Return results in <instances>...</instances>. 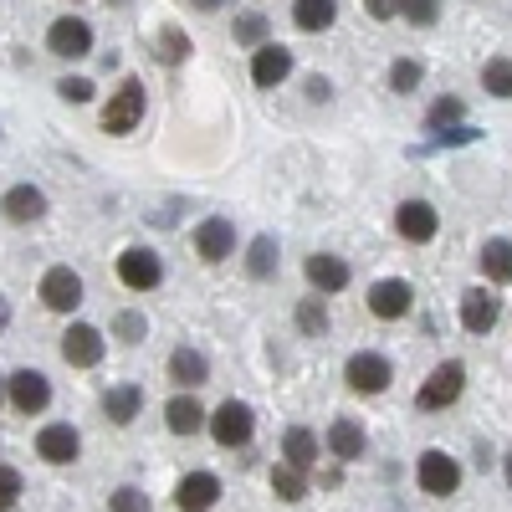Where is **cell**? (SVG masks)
Segmentation results:
<instances>
[{
    "instance_id": "1",
    "label": "cell",
    "mask_w": 512,
    "mask_h": 512,
    "mask_svg": "<svg viewBox=\"0 0 512 512\" xmlns=\"http://www.w3.org/2000/svg\"><path fill=\"white\" fill-rule=\"evenodd\" d=\"M144 108H149L144 82H139V77H123V88H118V93L108 98V108H103V128H108V134H134L139 118H144Z\"/></svg>"
},
{
    "instance_id": "2",
    "label": "cell",
    "mask_w": 512,
    "mask_h": 512,
    "mask_svg": "<svg viewBox=\"0 0 512 512\" xmlns=\"http://www.w3.org/2000/svg\"><path fill=\"white\" fill-rule=\"evenodd\" d=\"M461 390H466V369H461L456 359H446L441 369H431V379L420 384L415 405H420V410H446V405L461 400Z\"/></svg>"
},
{
    "instance_id": "3",
    "label": "cell",
    "mask_w": 512,
    "mask_h": 512,
    "mask_svg": "<svg viewBox=\"0 0 512 512\" xmlns=\"http://www.w3.org/2000/svg\"><path fill=\"white\" fill-rule=\"evenodd\" d=\"M205 420H210V436H216L221 446H246L251 431H256V415H251L246 400H226L216 415H205Z\"/></svg>"
},
{
    "instance_id": "4",
    "label": "cell",
    "mask_w": 512,
    "mask_h": 512,
    "mask_svg": "<svg viewBox=\"0 0 512 512\" xmlns=\"http://www.w3.org/2000/svg\"><path fill=\"white\" fill-rule=\"evenodd\" d=\"M118 282H123L128 292H154V287L164 282L159 256H154V251H144V246H128V251L118 256Z\"/></svg>"
},
{
    "instance_id": "5",
    "label": "cell",
    "mask_w": 512,
    "mask_h": 512,
    "mask_svg": "<svg viewBox=\"0 0 512 512\" xmlns=\"http://www.w3.org/2000/svg\"><path fill=\"white\" fill-rule=\"evenodd\" d=\"M6 395H11V405L21 415H36V410L52 405V384H47V374H41V369H16L6 379Z\"/></svg>"
},
{
    "instance_id": "6",
    "label": "cell",
    "mask_w": 512,
    "mask_h": 512,
    "mask_svg": "<svg viewBox=\"0 0 512 512\" xmlns=\"http://www.w3.org/2000/svg\"><path fill=\"white\" fill-rule=\"evenodd\" d=\"M344 379H349V390H359V395H379V390H390L395 369H390L384 354H354L344 364Z\"/></svg>"
},
{
    "instance_id": "7",
    "label": "cell",
    "mask_w": 512,
    "mask_h": 512,
    "mask_svg": "<svg viewBox=\"0 0 512 512\" xmlns=\"http://www.w3.org/2000/svg\"><path fill=\"white\" fill-rule=\"evenodd\" d=\"M415 477H420V492H431V497H451L461 487V466L446 456V451H425L420 466H415Z\"/></svg>"
},
{
    "instance_id": "8",
    "label": "cell",
    "mask_w": 512,
    "mask_h": 512,
    "mask_svg": "<svg viewBox=\"0 0 512 512\" xmlns=\"http://www.w3.org/2000/svg\"><path fill=\"white\" fill-rule=\"evenodd\" d=\"M47 47H52L57 57H67V62L88 57V52H93V26L77 21V16H62V21H52V31H47Z\"/></svg>"
},
{
    "instance_id": "9",
    "label": "cell",
    "mask_w": 512,
    "mask_h": 512,
    "mask_svg": "<svg viewBox=\"0 0 512 512\" xmlns=\"http://www.w3.org/2000/svg\"><path fill=\"white\" fill-rule=\"evenodd\" d=\"M292 77V52L282 41H262V47L251 52V82L256 88H277V82Z\"/></svg>"
},
{
    "instance_id": "10",
    "label": "cell",
    "mask_w": 512,
    "mask_h": 512,
    "mask_svg": "<svg viewBox=\"0 0 512 512\" xmlns=\"http://www.w3.org/2000/svg\"><path fill=\"white\" fill-rule=\"evenodd\" d=\"M410 303H415V292H410V282H400V277H384V282H374V287H369V313H374V318H384V323L405 318V313H410Z\"/></svg>"
},
{
    "instance_id": "11",
    "label": "cell",
    "mask_w": 512,
    "mask_h": 512,
    "mask_svg": "<svg viewBox=\"0 0 512 512\" xmlns=\"http://www.w3.org/2000/svg\"><path fill=\"white\" fill-rule=\"evenodd\" d=\"M103 333L93 328V323H72L67 333H62V359L67 364H77V369H93L98 359H103Z\"/></svg>"
},
{
    "instance_id": "12",
    "label": "cell",
    "mask_w": 512,
    "mask_h": 512,
    "mask_svg": "<svg viewBox=\"0 0 512 512\" xmlns=\"http://www.w3.org/2000/svg\"><path fill=\"white\" fill-rule=\"evenodd\" d=\"M41 303H47L52 313H72L82 303V277L72 267H52L47 277H41Z\"/></svg>"
},
{
    "instance_id": "13",
    "label": "cell",
    "mask_w": 512,
    "mask_h": 512,
    "mask_svg": "<svg viewBox=\"0 0 512 512\" xmlns=\"http://www.w3.org/2000/svg\"><path fill=\"white\" fill-rule=\"evenodd\" d=\"M395 231L405 236V241H415V246H425L436 231H441V216L425 200H405L400 210H395Z\"/></svg>"
},
{
    "instance_id": "14",
    "label": "cell",
    "mask_w": 512,
    "mask_h": 512,
    "mask_svg": "<svg viewBox=\"0 0 512 512\" xmlns=\"http://www.w3.org/2000/svg\"><path fill=\"white\" fill-rule=\"evenodd\" d=\"M195 251L205 256V262H226V256L236 251V226L226 216H210L195 226Z\"/></svg>"
},
{
    "instance_id": "15",
    "label": "cell",
    "mask_w": 512,
    "mask_h": 512,
    "mask_svg": "<svg viewBox=\"0 0 512 512\" xmlns=\"http://www.w3.org/2000/svg\"><path fill=\"white\" fill-rule=\"evenodd\" d=\"M0 216H6L11 226H31V221L47 216V195H41L36 185H16V190H6V200H0Z\"/></svg>"
},
{
    "instance_id": "16",
    "label": "cell",
    "mask_w": 512,
    "mask_h": 512,
    "mask_svg": "<svg viewBox=\"0 0 512 512\" xmlns=\"http://www.w3.org/2000/svg\"><path fill=\"white\" fill-rule=\"evenodd\" d=\"M221 502V482L210 477V472H190L180 487H175V507L180 512H210Z\"/></svg>"
},
{
    "instance_id": "17",
    "label": "cell",
    "mask_w": 512,
    "mask_h": 512,
    "mask_svg": "<svg viewBox=\"0 0 512 512\" xmlns=\"http://www.w3.org/2000/svg\"><path fill=\"white\" fill-rule=\"evenodd\" d=\"M497 313H502V303L492 292H482V287H472L461 297V328L466 333H492L497 328Z\"/></svg>"
},
{
    "instance_id": "18",
    "label": "cell",
    "mask_w": 512,
    "mask_h": 512,
    "mask_svg": "<svg viewBox=\"0 0 512 512\" xmlns=\"http://www.w3.org/2000/svg\"><path fill=\"white\" fill-rule=\"evenodd\" d=\"M308 282L318 287V292H344L349 287V262H344V256H333V251H318V256H308Z\"/></svg>"
},
{
    "instance_id": "19",
    "label": "cell",
    "mask_w": 512,
    "mask_h": 512,
    "mask_svg": "<svg viewBox=\"0 0 512 512\" xmlns=\"http://www.w3.org/2000/svg\"><path fill=\"white\" fill-rule=\"evenodd\" d=\"M36 451H41V461H52V466H67V461H77L82 441H77V431H72V425H41V436H36Z\"/></svg>"
},
{
    "instance_id": "20",
    "label": "cell",
    "mask_w": 512,
    "mask_h": 512,
    "mask_svg": "<svg viewBox=\"0 0 512 512\" xmlns=\"http://www.w3.org/2000/svg\"><path fill=\"white\" fill-rule=\"evenodd\" d=\"M282 456H287V466H297V472H313L318 466V436L308 431V425H292V431L282 436Z\"/></svg>"
},
{
    "instance_id": "21",
    "label": "cell",
    "mask_w": 512,
    "mask_h": 512,
    "mask_svg": "<svg viewBox=\"0 0 512 512\" xmlns=\"http://www.w3.org/2000/svg\"><path fill=\"white\" fill-rule=\"evenodd\" d=\"M169 379H175L180 390H200V384L210 379L205 354H195V349H175V354H169Z\"/></svg>"
},
{
    "instance_id": "22",
    "label": "cell",
    "mask_w": 512,
    "mask_h": 512,
    "mask_svg": "<svg viewBox=\"0 0 512 512\" xmlns=\"http://www.w3.org/2000/svg\"><path fill=\"white\" fill-rule=\"evenodd\" d=\"M164 420H169V431H175V436H195L200 425H205V410H200L195 395H175V400L164 405Z\"/></svg>"
},
{
    "instance_id": "23",
    "label": "cell",
    "mask_w": 512,
    "mask_h": 512,
    "mask_svg": "<svg viewBox=\"0 0 512 512\" xmlns=\"http://www.w3.org/2000/svg\"><path fill=\"white\" fill-rule=\"evenodd\" d=\"M103 410H108V420H113V425L139 420V410H144V390H139V384H118V390H108Z\"/></svg>"
},
{
    "instance_id": "24",
    "label": "cell",
    "mask_w": 512,
    "mask_h": 512,
    "mask_svg": "<svg viewBox=\"0 0 512 512\" xmlns=\"http://www.w3.org/2000/svg\"><path fill=\"white\" fill-rule=\"evenodd\" d=\"M328 451L338 456V461H359L364 456V431L354 420H333L328 425Z\"/></svg>"
},
{
    "instance_id": "25",
    "label": "cell",
    "mask_w": 512,
    "mask_h": 512,
    "mask_svg": "<svg viewBox=\"0 0 512 512\" xmlns=\"http://www.w3.org/2000/svg\"><path fill=\"white\" fill-rule=\"evenodd\" d=\"M292 21H297V31H328L338 21V0H297Z\"/></svg>"
},
{
    "instance_id": "26",
    "label": "cell",
    "mask_w": 512,
    "mask_h": 512,
    "mask_svg": "<svg viewBox=\"0 0 512 512\" xmlns=\"http://www.w3.org/2000/svg\"><path fill=\"white\" fill-rule=\"evenodd\" d=\"M482 272H487L492 282H512V241H507V236H492V241L482 246Z\"/></svg>"
},
{
    "instance_id": "27",
    "label": "cell",
    "mask_w": 512,
    "mask_h": 512,
    "mask_svg": "<svg viewBox=\"0 0 512 512\" xmlns=\"http://www.w3.org/2000/svg\"><path fill=\"white\" fill-rule=\"evenodd\" d=\"M246 272H251L256 282H267V277L277 272V241H272V236H256V241H251V251H246Z\"/></svg>"
},
{
    "instance_id": "28",
    "label": "cell",
    "mask_w": 512,
    "mask_h": 512,
    "mask_svg": "<svg viewBox=\"0 0 512 512\" xmlns=\"http://www.w3.org/2000/svg\"><path fill=\"white\" fill-rule=\"evenodd\" d=\"M272 487H277V497L282 502H303L308 497V472H297V466H277V472H272Z\"/></svg>"
},
{
    "instance_id": "29",
    "label": "cell",
    "mask_w": 512,
    "mask_h": 512,
    "mask_svg": "<svg viewBox=\"0 0 512 512\" xmlns=\"http://www.w3.org/2000/svg\"><path fill=\"white\" fill-rule=\"evenodd\" d=\"M482 88H487L492 98H512V57H492V62L482 67Z\"/></svg>"
},
{
    "instance_id": "30",
    "label": "cell",
    "mask_w": 512,
    "mask_h": 512,
    "mask_svg": "<svg viewBox=\"0 0 512 512\" xmlns=\"http://www.w3.org/2000/svg\"><path fill=\"white\" fill-rule=\"evenodd\" d=\"M185 52H190V41H185V31H180V26H169V31H159V62H169V67H180V62H185Z\"/></svg>"
},
{
    "instance_id": "31",
    "label": "cell",
    "mask_w": 512,
    "mask_h": 512,
    "mask_svg": "<svg viewBox=\"0 0 512 512\" xmlns=\"http://www.w3.org/2000/svg\"><path fill=\"white\" fill-rule=\"evenodd\" d=\"M400 16L410 26H436L441 21V0H400Z\"/></svg>"
},
{
    "instance_id": "32",
    "label": "cell",
    "mask_w": 512,
    "mask_h": 512,
    "mask_svg": "<svg viewBox=\"0 0 512 512\" xmlns=\"http://www.w3.org/2000/svg\"><path fill=\"white\" fill-rule=\"evenodd\" d=\"M236 41H246V47H262V41H267V16H262V11L236 16Z\"/></svg>"
},
{
    "instance_id": "33",
    "label": "cell",
    "mask_w": 512,
    "mask_h": 512,
    "mask_svg": "<svg viewBox=\"0 0 512 512\" xmlns=\"http://www.w3.org/2000/svg\"><path fill=\"white\" fill-rule=\"evenodd\" d=\"M297 328L303 333H323L328 328V308L318 303V297H303V303H297Z\"/></svg>"
},
{
    "instance_id": "34",
    "label": "cell",
    "mask_w": 512,
    "mask_h": 512,
    "mask_svg": "<svg viewBox=\"0 0 512 512\" xmlns=\"http://www.w3.org/2000/svg\"><path fill=\"white\" fill-rule=\"evenodd\" d=\"M390 88H395V93H415V88H420V62H410V57L395 62V67H390Z\"/></svg>"
},
{
    "instance_id": "35",
    "label": "cell",
    "mask_w": 512,
    "mask_h": 512,
    "mask_svg": "<svg viewBox=\"0 0 512 512\" xmlns=\"http://www.w3.org/2000/svg\"><path fill=\"white\" fill-rule=\"evenodd\" d=\"M108 512H149V497H144L139 487H118V492L108 497Z\"/></svg>"
},
{
    "instance_id": "36",
    "label": "cell",
    "mask_w": 512,
    "mask_h": 512,
    "mask_svg": "<svg viewBox=\"0 0 512 512\" xmlns=\"http://www.w3.org/2000/svg\"><path fill=\"white\" fill-rule=\"evenodd\" d=\"M21 502V472L16 466H0V512Z\"/></svg>"
},
{
    "instance_id": "37",
    "label": "cell",
    "mask_w": 512,
    "mask_h": 512,
    "mask_svg": "<svg viewBox=\"0 0 512 512\" xmlns=\"http://www.w3.org/2000/svg\"><path fill=\"white\" fill-rule=\"evenodd\" d=\"M57 93H62L67 103H93V82H88V77H62Z\"/></svg>"
},
{
    "instance_id": "38",
    "label": "cell",
    "mask_w": 512,
    "mask_h": 512,
    "mask_svg": "<svg viewBox=\"0 0 512 512\" xmlns=\"http://www.w3.org/2000/svg\"><path fill=\"white\" fill-rule=\"evenodd\" d=\"M425 118H431V128H451V123L461 118V98H441V103H431V113H425Z\"/></svg>"
},
{
    "instance_id": "39",
    "label": "cell",
    "mask_w": 512,
    "mask_h": 512,
    "mask_svg": "<svg viewBox=\"0 0 512 512\" xmlns=\"http://www.w3.org/2000/svg\"><path fill=\"white\" fill-rule=\"evenodd\" d=\"M113 333L123 338V344H139V338H144V318H139V313H118Z\"/></svg>"
},
{
    "instance_id": "40",
    "label": "cell",
    "mask_w": 512,
    "mask_h": 512,
    "mask_svg": "<svg viewBox=\"0 0 512 512\" xmlns=\"http://www.w3.org/2000/svg\"><path fill=\"white\" fill-rule=\"evenodd\" d=\"M364 11H369L374 21H395V16H400V0H364Z\"/></svg>"
},
{
    "instance_id": "41",
    "label": "cell",
    "mask_w": 512,
    "mask_h": 512,
    "mask_svg": "<svg viewBox=\"0 0 512 512\" xmlns=\"http://www.w3.org/2000/svg\"><path fill=\"white\" fill-rule=\"evenodd\" d=\"M477 134H472V128H441V134H436V144H472Z\"/></svg>"
},
{
    "instance_id": "42",
    "label": "cell",
    "mask_w": 512,
    "mask_h": 512,
    "mask_svg": "<svg viewBox=\"0 0 512 512\" xmlns=\"http://www.w3.org/2000/svg\"><path fill=\"white\" fill-rule=\"evenodd\" d=\"M328 93H333V88H328V82H323V77H308V98H313V103H323Z\"/></svg>"
},
{
    "instance_id": "43",
    "label": "cell",
    "mask_w": 512,
    "mask_h": 512,
    "mask_svg": "<svg viewBox=\"0 0 512 512\" xmlns=\"http://www.w3.org/2000/svg\"><path fill=\"white\" fill-rule=\"evenodd\" d=\"M11 323V308H6V297H0V328H6Z\"/></svg>"
},
{
    "instance_id": "44",
    "label": "cell",
    "mask_w": 512,
    "mask_h": 512,
    "mask_svg": "<svg viewBox=\"0 0 512 512\" xmlns=\"http://www.w3.org/2000/svg\"><path fill=\"white\" fill-rule=\"evenodd\" d=\"M502 472H507V487H512V451H507V466H502Z\"/></svg>"
},
{
    "instance_id": "45",
    "label": "cell",
    "mask_w": 512,
    "mask_h": 512,
    "mask_svg": "<svg viewBox=\"0 0 512 512\" xmlns=\"http://www.w3.org/2000/svg\"><path fill=\"white\" fill-rule=\"evenodd\" d=\"M200 6H221V0H200Z\"/></svg>"
},
{
    "instance_id": "46",
    "label": "cell",
    "mask_w": 512,
    "mask_h": 512,
    "mask_svg": "<svg viewBox=\"0 0 512 512\" xmlns=\"http://www.w3.org/2000/svg\"><path fill=\"white\" fill-rule=\"evenodd\" d=\"M0 400H6V379H0Z\"/></svg>"
}]
</instances>
